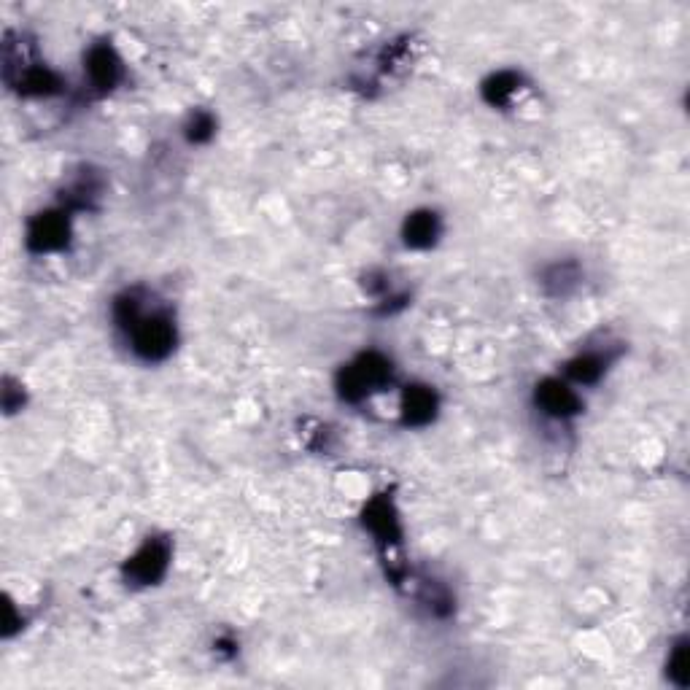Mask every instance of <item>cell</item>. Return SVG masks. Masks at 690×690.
<instances>
[{"mask_svg": "<svg viewBox=\"0 0 690 690\" xmlns=\"http://www.w3.org/2000/svg\"><path fill=\"white\" fill-rule=\"evenodd\" d=\"M114 321L127 335L133 354L143 362H162L176 348L178 332L170 310L151 305L141 289H130L116 297Z\"/></svg>", "mask_w": 690, "mask_h": 690, "instance_id": "obj_1", "label": "cell"}, {"mask_svg": "<svg viewBox=\"0 0 690 690\" xmlns=\"http://www.w3.org/2000/svg\"><path fill=\"white\" fill-rule=\"evenodd\" d=\"M391 383V362L378 351L356 356L354 362L345 364L337 378V391L345 402H359V399L370 397L372 391L383 389Z\"/></svg>", "mask_w": 690, "mask_h": 690, "instance_id": "obj_2", "label": "cell"}, {"mask_svg": "<svg viewBox=\"0 0 690 690\" xmlns=\"http://www.w3.org/2000/svg\"><path fill=\"white\" fill-rule=\"evenodd\" d=\"M170 564V542L168 540H146L141 548L124 564V580L127 585H157L165 577Z\"/></svg>", "mask_w": 690, "mask_h": 690, "instance_id": "obj_3", "label": "cell"}, {"mask_svg": "<svg viewBox=\"0 0 690 690\" xmlns=\"http://www.w3.org/2000/svg\"><path fill=\"white\" fill-rule=\"evenodd\" d=\"M534 405H537L542 416L553 418V421H567V418H575L583 410V399H580V394L569 381L545 378L534 389Z\"/></svg>", "mask_w": 690, "mask_h": 690, "instance_id": "obj_4", "label": "cell"}, {"mask_svg": "<svg viewBox=\"0 0 690 690\" xmlns=\"http://www.w3.org/2000/svg\"><path fill=\"white\" fill-rule=\"evenodd\" d=\"M71 238V222L65 211H44L27 224V248L30 251H57Z\"/></svg>", "mask_w": 690, "mask_h": 690, "instance_id": "obj_5", "label": "cell"}, {"mask_svg": "<svg viewBox=\"0 0 690 690\" xmlns=\"http://www.w3.org/2000/svg\"><path fill=\"white\" fill-rule=\"evenodd\" d=\"M84 73L95 92H111L122 81V60L114 46L95 44L84 57Z\"/></svg>", "mask_w": 690, "mask_h": 690, "instance_id": "obj_6", "label": "cell"}, {"mask_svg": "<svg viewBox=\"0 0 690 690\" xmlns=\"http://www.w3.org/2000/svg\"><path fill=\"white\" fill-rule=\"evenodd\" d=\"M364 529L372 531V537L383 545H394L402 537V529H399V518L394 513L389 499H375L370 502V507L364 510Z\"/></svg>", "mask_w": 690, "mask_h": 690, "instance_id": "obj_7", "label": "cell"}, {"mask_svg": "<svg viewBox=\"0 0 690 690\" xmlns=\"http://www.w3.org/2000/svg\"><path fill=\"white\" fill-rule=\"evenodd\" d=\"M437 416V394L429 386H407L402 397V421L407 426H426Z\"/></svg>", "mask_w": 690, "mask_h": 690, "instance_id": "obj_8", "label": "cell"}, {"mask_svg": "<svg viewBox=\"0 0 690 690\" xmlns=\"http://www.w3.org/2000/svg\"><path fill=\"white\" fill-rule=\"evenodd\" d=\"M607 364H610L607 354H596V351L577 354L564 367V381H569L572 386H593V383L602 381V375L607 372Z\"/></svg>", "mask_w": 690, "mask_h": 690, "instance_id": "obj_9", "label": "cell"}, {"mask_svg": "<svg viewBox=\"0 0 690 690\" xmlns=\"http://www.w3.org/2000/svg\"><path fill=\"white\" fill-rule=\"evenodd\" d=\"M402 238L405 246L410 248H429L434 240L440 238V216L434 211H416L410 213L402 227Z\"/></svg>", "mask_w": 690, "mask_h": 690, "instance_id": "obj_10", "label": "cell"}, {"mask_svg": "<svg viewBox=\"0 0 690 690\" xmlns=\"http://www.w3.org/2000/svg\"><path fill=\"white\" fill-rule=\"evenodd\" d=\"M518 84H521V76H515V73L510 71H502L496 73V76H491V79L483 84V95H486V100L491 106H507V100L513 98L515 92L521 89Z\"/></svg>", "mask_w": 690, "mask_h": 690, "instance_id": "obj_11", "label": "cell"}, {"mask_svg": "<svg viewBox=\"0 0 690 690\" xmlns=\"http://www.w3.org/2000/svg\"><path fill=\"white\" fill-rule=\"evenodd\" d=\"M580 281V273H577L575 265H553L545 273V281L542 284L553 289V294H567L572 286Z\"/></svg>", "mask_w": 690, "mask_h": 690, "instance_id": "obj_12", "label": "cell"}, {"mask_svg": "<svg viewBox=\"0 0 690 690\" xmlns=\"http://www.w3.org/2000/svg\"><path fill=\"white\" fill-rule=\"evenodd\" d=\"M213 133H216V119L211 114L195 111V114L189 116V122H186V138H189V143L211 141Z\"/></svg>", "mask_w": 690, "mask_h": 690, "instance_id": "obj_13", "label": "cell"}]
</instances>
